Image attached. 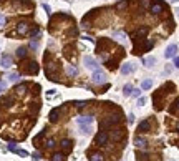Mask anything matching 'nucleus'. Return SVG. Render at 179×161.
<instances>
[{"mask_svg":"<svg viewBox=\"0 0 179 161\" xmlns=\"http://www.w3.org/2000/svg\"><path fill=\"white\" fill-rule=\"evenodd\" d=\"M118 121H119V116H118V115H111V116H108V118H103L101 120L100 128H101V130H106V128H110V126L116 125Z\"/></svg>","mask_w":179,"mask_h":161,"instance_id":"nucleus-1","label":"nucleus"},{"mask_svg":"<svg viewBox=\"0 0 179 161\" xmlns=\"http://www.w3.org/2000/svg\"><path fill=\"white\" fill-rule=\"evenodd\" d=\"M108 133L105 130H101V131H98L96 133V136H95V145L96 146H103V145H106L108 143Z\"/></svg>","mask_w":179,"mask_h":161,"instance_id":"nucleus-2","label":"nucleus"},{"mask_svg":"<svg viewBox=\"0 0 179 161\" xmlns=\"http://www.w3.org/2000/svg\"><path fill=\"white\" fill-rule=\"evenodd\" d=\"M83 63H85V67H86L88 70H91V72H96V70H100V65H98V62L95 60V58H91V57H85V58H83Z\"/></svg>","mask_w":179,"mask_h":161,"instance_id":"nucleus-3","label":"nucleus"},{"mask_svg":"<svg viewBox=\"0 0 179 161\" xmlns=\"http://www.w3.org/2000/svg\"><path fill=\"white\" fill-rule=\"evenodd\" d=\"M91 82L96 85H101L106 82V75H105V72H101V70H96V72H93V77H91Z\"/></svg>","mask_w":179,"mask_h":161,"instance_id":"nucleus-4","label":"nucleus"},{"mask_svg":"<svg viewBox=\"0 0 179 161\" xmlns=\"http://www.w3.org/2000/svg\"><path fill=\"white\" fill-rule=\"evenodd\" d=\"M23 73H28V75H37L38 73V65L37 62H28L23 67Z\"/></svg>","mask_w":179,"mask_h":161,"instance_id":"nucleus-5","label":"nucleus"},{"mask_svg":"<svg viewBox=\"0 0 179 161\" xmlns=\"http://www.w3.org/2000/svg\"><path fill=\"white\" fill-rule=\"evenodd\" d=\"M149 10H151V13H153V15H159V13H163V12L166 10V5H164V4H161V2H154Z\"/></svg>","mask_w":179,"mask_h":161,"instance_id":"nucleus-6","label":"nucleus"},{"mask_svg":"<svg viewBox=\"0 0 179 161\" xmlns=\"http://www.w3.org/2000/svg\"><path fill=\"white\" fill-rule=\"evenodd\" d=\"M149 28L148 27H141V28H138V30L133 33V40H141V38H144V37L148 35Z\"/></svg>","mask_w":179,"mask_h":161,"instance_id":"nucleus-7","label":"nucleus"},{"mask_svg":"<svg viewBox=\"0 0 179 161\" xmlns=\"http://www.w3.org/2000/svg\"><path fill=\"white\" fill-rule=\"evenodd\" d=\"M77 123L80 126H91L93 123V116L91 115H86V116H80V118H77Z\"/></svg>","mask_w":179,"mask_h":161,"instance_id":"nucleus-8","label":"nucleus"},{"mask_svg":"<svg viewBox=\"0 0 179 161\" xmlns=\"http://www.w3.org/2000/svg\"><path fill=\"white\" fill-rule=\"evenodd\" d=\"M176 53H178V45H169L168 48H166V52H164V57L166 58H174L176 57Z\"/></svg>","mask_w":179,"mask_h":161,"instance_id":"nucleus-9","label":"nucleus"},{"mask_svg":"<svg viewBox=\"0 0 179 161\" xmlns=\"http://www.w3.org/2000/svg\"><path fill=\"white\" fill-rule=\"evenodd\" d=\"M149 130H151V121H149V120H144V121L139 123V126H138L139 133H148Z\"/></svg>","mask_w":179,"mask_h":161,"instance_id":"nucleus-10","label":"nucleus"},{"mask_svg":"<svg viewBox=\"0 0 179 161\" xmlns=\"http://www.w3.org/2000/svg\"><path fill=\"white\" fill-rule=\"evenodd\" d=\"M13 63H12V57L10 55H4L2 57V62H0V67L2 68H10Z\"/></svg>","mask_w":179,"mask_h":161,"instance_id":"nucleus-11","label":"nucleus"},{"mask_svg":"<svg viewBox=\"0 0 179 161\" xmlns=\"http://www.w3.org/2000/svg\"><path fill=\"white\" fill-rule=\"evenodd\" d=\"M17 33H18V35H27V33H28V23H25V22L18 23V25H17Z\"/></svg>","mask_w":179,"mask_h":161,"instance_id":"nucleus-12","label":"nucleus"},{"mask_svg":"<svg viewBox=\"0 0 179 161\" xmlns=\"http://www.w3.org/2000/svg\"><path fill=\"white\" fill-rule=\"evenodd\" d=\"M60 111H62V108H55V110H51V111H50V116H48V118H50L51 123H56V121H58Z\"/></svg>","mask_w":179,"mask_h":161,"instance_id":"nucleus-13","label":"nucleus"},{"mask_svg":"<svg viewBox=\"0 0 179 161\" xmlns=\"http://www.w3.org/2000/svg\"><path fill=\"white\" fill-rule=\"evenodd\" d=\"M134 72V65H131V63H124L123 67H121V73L123 75H129V73Z\"/></svg>","mask_w":179,"mask_h":161,"instance_id":"nucleus-14","label":"nucleus"},{"mask_svg":"<svg viewBox=\"0 0 179 161\" xmlns=\"http://www.w3.org/2000/svg\"><path fill=\"white\" fill-rule=\"evenodd\" d=\"M134 145L138 146V148H146V146H148V141L144 140V138H141V136H136V138H134Z\"/></svg>","mask_w":179,"mask_h":161,"instance_id":"nucleus-15","label":"nucleus"},{"mask_svg":"<svg viewBox=\"0 0 179 161\" xmlns=\"http://www.w3.org/2000/svg\"><path fill=\"white\" fill-rule=\"evenodd\" d=\"M60 146H62V150L65 151V153H70V151H72V141L70 140H62Z\"/></svg>","mask_w":179,"mask_h":161,"instance_id":"nucleus-16","label":"nucleus"},{"mask_svg":"<svg viewBox=\"0 0 179 161\" xmlns=\"http://www.w3.org/2000/svg\"><path fill=\"white\" fill-rule=\"evenodd\" d=\"M128 5H129V0H121V2H118L116 4V10H126L128 8Z\"/></svg>","mask_w":179,"mask_h":161,"instance_id":"nucleus-17","label":"nucleus"},{"mask_svg":"<svg viewBox=\"0 0 179 161\" xmlns=\"http://www.w3.org/2000/svg\"><path fill=\"white\" fill-rule=\"evenodd\" d=\"M169 113H173V115H178L179 113V98H176V101L173 103V106L169 108Z\"/></svg>","mask_w":179,"mask_h":161,"instance_id":"nucleus-18","label":"nucleus"},{"mask_svg":"<svg viewBox=\"0 0 179 161\" xmlns=\"http://www.w3.org/2000/svg\"><path fill=\"white\" fill-rule=\"evenodd\" d=\"M27 90H28V85H25V83H23V85H17V86H15V91H17L18 95L25 93Z\"/></svg>","mask_w":179,"mask_h":161,"instance_id":"nucleus-19","label":"nucleus"},{"mask_svg":"<svg viewBox=\"0 0 179 161\" xmlns=\"http://www.w3.org/2000/svg\"><path fill=\"white\" fill-rule=\"evenodd\" d=\"M12 101H13V100L8 98V96H2V98H0V105H2V106H8V105H12Z\"/></svg>","mask_w":179,"mask_h":161,"instance_id":"nucleus-20","label":"nucleus"},{"mask_svg":"<svg viewBox=\"0 0 179 161\" xmlns=\"http://www.w3.org/2000/svg\"><path fill=\"white\" fill-rule=\"evenodd\" d=\"M51 161H65V153H55L51 156Z\"/></svg>","mask_w":179,"mask_h":161,"instance_id":"nucleus-21","label":"nucleus"},{"mask_svg":"<svg viewBox=\"0 0 179 161\" xmlns=\"http://www.w3.org/2000/svg\"><path fill=\"white\" fill-rule=\"evenodd\" d=\"M27 53H28V52H27V48L25 47H20L18 50H17V57H18V58H25Z\"/></svg>","mask_w":179,"mask_h":161,"instance_id":"nucleus-22","label":"nucleus"},{"mask_svg":"<svg viewBox=\"0 0 179 161\" xmlns=\"http://www.w3.org/2000/svg\"><path fill=\"white\" fill-rule=\"evenodd\" d=\"M133 93V86H131V85H124V88H123V95L124 96H129V95Z\"/></svg>","mask_w":179,"mask_h":161,"instance_id":"nucleus-23","label":"nucleus"},{"mask_svg":"<svg viewBox=\"0 0 179 161\" xmlns=\"http://www.w3.org/2000/svg\"><path fill=\"white\" fill-rule=\"evenodd\" d=\"M143 63L146 65V67H153L154 63H156V58H154V57H148L146 60H143Z\"/></svg>","mask_w":179,"mask_h":161,"instance_id":"nucleus-24","label":"nucleus"},{"mask_svg":"<svg viewBox=\"0 0 179 161\" xmlns=\"http://www.w3.org/2000/svg\"><path fill=\"white\" fill-rule=\"evenodd\" d=\"M151 86H153V82H151V80H144L143 83H141V90H149Z\"/></svg>","mask_w":179,"mask_h":161,"instance_id":"nucleus-25","label":"nucleus"},{"mask_svg":"<svg viewBox=\"0 0 179 161\" xmlns=\"http://www.w3.org/2000/svg\"><path fill=\"white\" fill-rule=\"evenodd\" d=\"M105 158H103L101 153H95V155H91V158H90V161H103Z\"/></svg>","mask_w":179,"mask_h":161,"instance_id":"nucleus-26","label":"nucleus"},{"mask_svg":"<svg viewBox=\"0 0 179 161\" xmlns=\"http://www.w3.org/2000/svg\"><path fill=\"white\" fill-rule=\"evenodd\" d=\"M67 72H68V75H70V77H77L78 70H77V68H75V67H70V68H68V70H67Z\"/></svg>","mask_w":179,"mask_h":161,"instance_id":"nucleus-27","label":"nucleus"},{"mask_svg":"<svg viewBox=\"0 0 179 161\" xmlns=\"http://www.w3.org/2000/svg\"><path fill=\"white\" fill-rule=\"evenodd\" d=\"M45 146H46V148H55V140H53V138H50V140H48V141H46V143H45Z\"/></svg>","mask_w":179,"mask_h":161,"instance_id":"nucleus-28","label":"nucleus"},{"mask_svg":"<svg viewBox=\"0 0 179 161\" xmlns=\"http://www.w3.org/2000/svg\"><path fill=\"white\" fill-rule=\"evenodd\" d=\"M131 95L136 96V98H139V96H141V90H139V88H133V93H131Z\"/></svg>","mask_w":179,"mask_h":161,"instance_id":"nucleus-29","label":"nucleus"},{"mask_svg":"<svg viewBox=\"0 0 179 161\" xmlns=\"http://www.w3.org/2000/svg\"><path fill=\"white\" fill-rule=\"evenodd\" d=\"M114 37H116L118 40H121V42L124 40V33H123V32H118V33H114Z\"/></svg>","mask_w":179,"mask_h":161,"instance_id":"nucleus-30","label":"nucleus"},{"mask_svg":"<svg viewBox=\"0 0 179 161\" xmlns=\"http://www.w3.org/2000/svg\"><path fill=\"white\" fill-rule=\"evenodd\" d=\"M8 80H10V82H17V80H18V73H12L10 77H8Z\"/></svg>","mask_w":179,"mask_h":161,"instance_id":"nucleus-31","label":"nucleus"},{"mask_svg":"<svg viewBox=\"0 0 179 161\" xmlns=\"http://www.w3.org/2000/svg\"><path fill=\"white\" fill-rule=\"evenodd\" d=\"M17 155H20V156H28V153H27L25 150H15Z\"/></svg>","mask_w":179,"mask_h":161,"instance_id":"nucleus-32","label":"nucleus"},{"mask_svg":"<svg viewBox=\"0 0 179 161\" xmlns=\"http://www.w3.org/2000/svg\"><path fill=\"white\" fill-rule=\"evenodd\" d=\"M81 131L85 133V135H88V133L91 131V128H90V126H81Z\"/></svg>","mask_w":179,"mask_h":161,"instance_id":"nucleus-33","label":"nucleus"},{"mask_svg":"<svg viewBox=\"0 0 179 161\" xmlns=\"http://www.w3.org/2000/svg\"><path fill=\"white\" fill-rule=\"evenodd\" d=\"M41 158V155H40V151H35V153H33V160L35 161H38Z\"/></svg>","mask_w":179,"mask_h":161,"instance_id":"nucleus-34","label":"nucleus"},{"mask_svg":"<svg viewBox=\"0 0 179 161\" xmlns=\"http://www.w3.org/2000/svg\"><path fill=\"white\" fill-rule=\"evenodd\" d=\"M144 103H146V98H141V96H139V100H138V106H144Z\"/></svg>","mask_w":179,"mask_h":161,"instance_id":"nucleus-35","label":"nucleus"},{"mask_svg":"<svg viewBox=\"0 0 179 161\" xmlns=\"http://www.w3.org/2000/svg\"><path fill=\"white\" fill-rule=\"evenodd\" d=\"M8 150H10V151H15L17 150V145H15V143H8Z\"/></svg>","mask_w":179,"mask_h":161,"instance_id":"nucleus-36","label":"nucleus"},{"mask_svg":"<svg viewBox=\"0 0 179 161\" xmlns=\"http://www.w3.org/2000/svg\"><path fill=\"white\" fill-rule=\"evenodd\" d=\"M77 106H78V108H85V106H86V101H78Z\"/></svg>","mask_w":179,"mask_h":161,"instance_id":"nucleus-37","label":"nucleus"},{"mask_svg":"<svg viewBox=\"0 0 179 161\" xmlns=\"http://www.w3.org/2000/svg\"><path fill=\"white\" fill-rule=\"evenodd\" d=\"M5 82H2V80H0V91H4V90H5Z\"/></svg>","mask_w":179,"mask_h":161,"instance_id":"nucleus-38","label":"nucleus"},{"mask_svg":"<svg viewBox=\"0 0 179 161\" xmlns=\"http://www.w3.org/2000/svg\"><path fill=\"white\" fill-rule=\"evenodd\" d=\"M174 67L179 68V57H174Z\"/></svg>","mask_w":179,"mask_h":161,"instance_id":"nucleus-39","label":"nucleus"},{"mask_svg":"<svg viewBox=\"0 0 179 161\" xmlns=\"http://www.w3.org/2000/svg\"><path fill=\"white\" fill-rule=\"evenodd\" d=\"M128 121H129V123H133V121H134V115H133V113H129V116H128Z\"/></svg>","mask_w":179,"mask_h":161,"instance_id":"nucleus-40","label":"nucleus"},{"mask_svg":"<svg viewBox=\"0 0 179 161\" xmlns=\"http://www.w3.org/2000/svg\"><path fill=\"white\" fill-rule=\"evenodd\" d=\"M4 23H5V17H4V15H0V27L4 25Z\"/></svg>","mask_w":179,"mask_h":161,"instance_id":"nucleus-41","label":"nucleus"},{"mask_svg":"<svg viewBox=\"0 0 179 161\" xmlns=\"http://www.w3.org/2000/svg\"><path fill=\"white\" fill-rule=\"evenodd\" d=\"M37 45H38L37 42H32V43H30V48H37Z\"/></svg>","mask_w":179,"mask_h":161,"instance_id":"nucleus-42","label":"nucleus"},{"mask_svg":"<svg viewBox=\"0 0 179 161\" xmlns=\"http://www.w3.org/2000/svg\"><path fill=\"white\" fill-rule=\"evenodd\" d=\"M176 130H178V131H179V123H178V125H176Z\"/></svg>","mask_w":179,"mask_h":161,"instance_id":"nucleus-43","label":"nucleus"},{"mask_svg":"<svg viewBox=\"0 0 179 161\" xmlns=\"http://www.w3.org/2000/svg\"><path fill=\"white\" fill-rule=\"evenodd\" d=\"M169 2H179V0H169Z\"/></svg>","mask_w":179,"mask_h":161,"instance_id":"nucleus-44","label":"nucleus"}]
</instances>
